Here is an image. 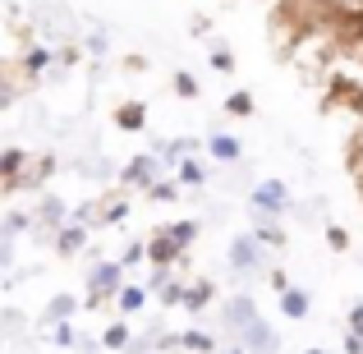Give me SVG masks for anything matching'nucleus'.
Listing matches in <instances>:
<instances>
[{"label": "nucleus", "instance_id": "obj_1", "mask_svg": "<svg viewBox=\"0 0 363 354\" xmlns=\"http://www.w3.org/2000/svg\"><path fill=\"white\" fill-rule=\"evenodd\" d=\"M28 28H33L37 42L60 46V42H79L83 18L74 14L65 0H33V5H28Z\"/></svg>", "mask_w": 363, "mask_h": 354}, {"label": "nucleus", "instance_id": "obj_2", "mask_svg": "<svg viewBox=\"0 0 363 354\" xmlns=\"http://www.w3.org/2000/svg\"><path fill=\"white\" fill-rule=\"evenodd\" d=\"M308 23H327L340 33V42L363 33V0H294Z\"/></svg>", "mask_w": 363, "mask_h": 354}, {"label": "nucleus", "instance_id": "obj_3", "mask_svg": "<svg viewBox=\"0 0 363 354\" xmlns=\"http://www.w3.org/2000/svg\"><path fill=\"white\" fill-rule=\"evenodd\" d=\"M248 226H257V221H285L290 216V207H294V194H290V184L285 179H257L253 189H248Z\"/></svg>", "mask_w": 363, "mask_h": 354}, {"label": "nucleus", "instance_id": "obj_4", "mask_svg": "<svg viewBox=\"0 0 363 354\" xmlns=\"http://www.w3.org/2000/svg\"><path fill=\"white\" fill-rule=\"evenodd\" d=\"M124 281H129V272L116 262V258H101V262L88 267V276H83V309H101V304H116V294L124 290Z\"/></svg>", "mask_w": 363, "mask_h": 354}, {"label": "nucleus", "instance_id": "obj_5", "mask_svg": "<svg viewBox=\"0 0 363 354\" xmlns=\"http://www.w3.org/2000/svg\"><path fill=\"white\" fill-rule=\"evenodd\" d=\"M225 267H230L240 281H253V276H267V248L253 239V231H240L230 235V244H225Z\"/></svg>", "mask_w": 363, "mask_h": 354}, {"label": "nucleus", "instance_id": "obj_6", "mask_svg": "<svg viewBox=\"0 0 363 354\" xmlns=\"http://www.w3.org/2000/svg\"><path fill=\"white\" fill-rule=\"evenodd\" d=\"M157 179H166L161 161L152 157V152H133L129 161H120V179H116V184L124 189V194H147Z\"/></svg>", "mask_w": 363, "mask_h": 354}, {"label": "nucleus", "instance_id": "obj_7", "mask_svg": "<svg viewBox=\"0 0 363 354\" xmlns=\"http://www.w3.org/2000/svg\"><path fill=\"white\" fill-rule=\"evenodd\" d=\"M322 111H350V116L363 120V79H354V74H327Z\"/></svg>", "mask_w": 363, "mask_h": 354}, {"label": "nucleus", "instance_id": "obj_8", "mask_svg": "<svg viewBox=\"0 0 363 354\" xmlns=\"http://www.w3.org/2000/svg\"><path fill=\"white\" fill-rule=\"evenodd\" d=\"M55 170H60V157H55V152H37V157L23 166V175H18L14 194H42V189L55 179Z\"/></svg>", "mask_w": 363, "mask_h": 354}, {"label": "nucleus", "instance_id": "obj_9", "mask_svg": "<svg viewBox=\"0 0 363 354\" xmlns=\"http://www.w3.org/2000/svg\"><path fill=\"white\" fill-rule=\"evenodd\" d=\"M235 345H240L244 354H281V336H276V327L257 313L240 336H235Z\"/></svg>", "mask_w": 363, "mask_h": 354}, {"label": "nucleus", "instance_id": "obj_10", "mask_svg": "<svg viewBox=\"0 0 363 354\" xmlns=\"http://www.w3.org/2000/svg\"><path fill=\"white\" fill-rule=\"evenodd\" d=\"M253 318H257V304H253V294H244V290H240V294H230V299L221 304V331H225L230 341L240 336V331H244Z\"/></svg>", "mask_w": 363, "mask_h": 354}, {"label": "nucleus", "instance_id": "obj_11", "mask_svg": "<svg viewBox=\"0 0 363 354\" xmlns=\"http://www.w3.org/2000/svg\"><path fill=\"white\" fill-rule=\"evenodd\" d=\"M14 65L23 70V79H28V83H42L46 74H51V46L33 37V42H23V51H18V60H14Z\"/></svg>", "mask_w": 363, "mask_h": 354}, {"label": "nucleus", "instance_id": "obj_12", "mask_svg": "<svg viewBox=\"0 0 363 354\" xmlns=\"http://www.w3.org/2000/svg\"><path fill=\"white\" fill-rule=\"evenodd\" d=\"M28 88H33V83L23 79V70H18L14 60H0V116H5L9 106H18V101L28 97Z\"/></svg>", "mask_w": 363, "mask_h": 354}, {"label": "nucleus", "instance_id": "obj_13", "mask_svg": "<svg viewBox=\"0 0 363 354\" xmlns=\"http://www.w3.org/2000/svg\"><path fill=\"white\" fill-rule=\"evenodd\" d=\"M203 148H207V157H212L216 166H240L244 161V143L235 138V133H225V129H212Z\"/></svg>", "mask_w": 363, "mask_h": 354}, {"label": "nucleus", "instance_id": "obj_14", "mask_svg": "<svg viewBox=\"0 0 363 354\" xmlns=\"http://www.w3.org/2000/svg\"><path fill=\"white\" fill-rule=\"evenodd\" d=\"M88 244H92V231H88V226H74V221H65L60 231L51 235V248H55V258H79Z\"/></svg>", "mask_w": 363, "mask_h": 354}, {"label": "nucleus", "instance_id": "obj_15", "mask_svg": "<svg viewBox=\"0 0 363 354\" xmlns=\"http://www.w3.org/2000/svg\"><path fill=\"white\" fill-rule=\"evenodd\" d=\"M111 124H116L120 133H143L147 129V101L138 97H124L116 111H111Z\"/></svg>", "mask_w": 363, "mask_h": 354}, {"label": "nucleus", "instance_id": "obj_16", "mask_svg": "<svg viewBox=\"0 0 363 354\" xmlns=\"http://www.w3.org/2000/svg\"><path fill=\"white\" fill-rule=\"evenodd\" d=\"M179 258H189V253H179L175 239L166 235V226H157V231L147 235V262L152 267H179Z\"/></svg>", "mask_w": 363, "mask_h": 354}, {"label": "nucleus", "instance_id": "obj_17", "mask_svg": "<svg viewBox=\"0 0 363 354\" xmlns=\"http://www.w3.org/2000/svg\"><path fill=\"white\" fill-rule=\"evenodd\" d=\"M83 309V299L79 294H69V290H60V294H51V304L42 309V327H60V322H74V313Z\"/></svg>", "mask_w": 363, "mask_h": 354}, {"label": "nucleus", "instance_id": "obj_18", "mask_svg": "<svg viewBox=\"0 0 363 354\" xmlns=\"http://www.w3.org/2000/svg\"><path fill=\"white\" fill-rule=\"evenodd\" d=\"M28 161H33V152L18 148V143L0 152V189H5V194H14V184H18V175H23Z\"/></svg>", "mask_w": 363, "mask_h": 354}, {"label": "nucleus", "instance_id": "obj_19", "mask_svg": "<svg viewBox=\"0 0 363 354\" xmlns=\"http://www.w3.org/2000/svg\"><path fill=\"white\" fill-rule=\"evenodd\" d=\"M212 294H216L212 276H194V281H184V299H179V309H184V313H203L207 304H212Z\"/></svg>", "mask_w": 363, "mask_h": 354}, {"label": "nucleus", "instance_id": "obj_20", "mask_svg": "<svg viewBox=\"0 0 363 354\" xmlns=\"http://www.w3.org/2000/svg\"><path fill=\"white\" fill-rule=\"evenodd\" d=\"M216 170V166H212ZM212 170H207V161L203 157H184L175 166V184L179 189H203V184H212Z\"/></svg>", "mask_w": 363, "mask_h": 354}, {"label": "nucleus", "instance_id": "obj_21", "mask_svg": "<svg viewBox=\"0 0 363 354\" xmlns=\"http://www.w3.org/2000/svg\"><path fill=\"white\" fill-rule=\"evenodd\" d=\"M276 299H281V313H285L290 322H303V318L313 313V294L303 290V285H290V290H281Z\"/></svg>", "mask_w": 363, "mask_h": 354}, {"label": "nucleus", "instance_id": "obj_22", "mask_svg": "<svg viewBox=\"0 0 363 354\" xmlns=\"http://www.w3.org/2000/svg\"><path fill=\"white\" fill-rule=\"evenodd\" d=\"M175 341H179V350H184V354H221L216 336H212V331H203V327H184V331H175Z\"/></svg>", "mask_w": 363, "mask_h": 354}, {"label": "nucleus", "instance_id": "obj_23", "mask_svg": "<svg viewBox=\"0 0 363 354\" xmlns=\"http://www.w3.org/2000/svg\"><path fill=\"white\" fill-rule=\"evenodd\" d=\"M345 170H350V179H354V189H359V203H363V129H354L345 138Z\"/></svg>", "mask_w": 363, "mask_h": 354}, {"label": "nucleus", "instance_id": "obj_24", "mask_svg": "<svg viewBox=\"0 0 363 354\" xmlns=\"http://www.w3.org/2000/svg\"><path fill=\"white\" fill-rule=\"evenodd\" d=\"M147 299H152V294H147V285L124 281V290L116 294V313H120V318H133V313H143V309H147Z\"/></svg>", "mask_w": 363, "mask_h": 354}, {"label": "nucleus", "instance_id": "obj_25", "mask_svg": "<svg viewBox=\"0 0 363 354\" xmlns=\"http://www.w3.org/2000/svg\"><path fill=\"white\" fill-rule=\"evenodd\" d=\"M166 235L175 239L179 253H189V248H194V239L203 235V221H198V216H179V221H170V226H166Z\"/></svg>", "mask_w": 363, "mask_h": 354}, {"label": "nucleus", "instance_id": "obj_26", "mask_svg": "<svg viewBox=\"0 0 363 354\" xmlns=\"http://www.w3.org/2000/svg\"><path fill=\"white\" fill-rule=\"evenodd\" d=\"M97 203H101V231H106V226H120L124 216H129V207H133L124 189H120V194H106V198H97Z\"/></svg>", "mask_w": 363, "mask_h": 354}, {"label": "nucleus", "instance_id": "obj_27", "mask_svg": "<svg viewBox=\"0 0 363 354\" xmlns=\"http://www.w3.org/2000/svg\"><path fill=\"white\" fill-rule=\"evenodd\" d=\"M101 350H116V354H124V350H129V341H133V327H129V318H116V322H111V327L106 331H101Z\"/></svg>", "mask_w": 363, "mask_h": 354}, {"label": "nucleus", "instance_id": "obj_28", "mask_svg": "<svg viewBox=\"0 0 363 354\" xmlns=\"http://www.w3.org/2000/svg\"><path fill=\"white\" fill-rule=\"evenodd\" d=\"M248 231H253V239L267 248V253L285 248V221H257V226H248Z\"/></svg>", "mask_w": 363, "mask_h": 354}, {"label": "nucleus", "instance_id": "obj_29", "mask_svg": "<svg viewBox=\"0 0 363 354\" xmlns=\"http://www.w3.org/2000/svg\"><path fill=\"white\" fill-rule=\"evenodd\" d=\"M207 65L216 74H235V51L225 46V37H207Z\"/></svg>", "mask_w": 363, "mask_h": 354}, {"label": "nucleus", "instance_id": "obj_30", "mask_svg": "<svg viewBox=\"0 0 363 354\" xmlns=\"http://www.w3.org/2000/svg\"><path fill=\"white\" fill-rule=\"evenodd\" d=\"M69 221L74 226H88V231H101V203L97 198H83V203L69 207Z\"/></svg>", "mask_w": 363, "mask_h": 354}, {"label": "nucleus", "instance_id": "obj_31", "mask_svg": "<svg viewBox=\"0 0 363 354\" xmlns=\"http://www.w3.org/2000/svg\"><path fill=\"white\" fill-rule=\"evenodd\" d=\"M257 111V101H253V92L248 88H235V92H225V116H235V120H248Z\"/></svg>", "mask_w": 363, "mask_h": 354}, {"label": "nucleus", "instance_id": "obj_32", "mask_svg": "<svg viewBox=\"0 0 363 354\" xmlns=\"http://www.w3.org/2000/svg\"><path fill=\"white\" fill-rule=\"evenodd\" d=\"M116 262L124 267V272H133V267H143V262H147V239H129V244L120 248V258H116Z\"/></svg>", "mask_w": 363, "mask_h": 354}, {"label": "nucleus", "instance_id": "obj_33", "mask_svg": "<svg viewBox=\"0 0 363 354\" xmlns=\"http://www.w3.org/2000/svg\"><path fill=\"white\" fill-rule=\"evenodd\" d=\"M170 88H175V97H179V101H194V97H198V74L175 70V74H170Z\"/></svg>", "mask_w": 363, "mask_h": 354}, {"label": "nucleus", "instance_id": "obj_34", "mask_svg": "<svg viewBox=\"0 0 363 354\" xmlns=\"http://www.w3.org/2000/svg\"><path fill=\"white\" fill-rule=\"evenodd\" d=\"M143 198H152V203H179V184H175V175L157 179V184H152V189H147Z\"/></svg>", "mask_w": 363, "mask_h": 354}, {"label": "nucleus", "instance_id": "obj_35", "mask_svg": "<svg viewBox=\"0 0 363 354\" xmlns=\"http://www.w3.org/2000/svg\"><path fill=\"white\" fill-rule=\"evenodd\" d=\"M322 239H327V248H331V253H350V231H345V226L327 221V231H322Z\"/></svg>", "mask_w": 363, "mask_h": 354}, {"label": "nucleus", "instance_id": "obj_36", "mask_svg": "<svg viewBox=\"0 0 363 354\" xmlns=\"http://www.w3.org/2000/svg\"><path fill=\"white\" fill-rule=\"evenodd\" d=\"M51 345H55V350H74V345H79V331H74V322L51 327Z\"/></svg>", "mask_w": 363, "mask_h": 354}, {"label": "nucleus", "instance_id": "obj_37", "mask_svg": "<svg viewBox=\"0 0 363 354\" xmlns=\"http://www.w3.org/2000/svg\"><path fill=\"white\" fill-rule=\"evenodd\" d=\"M157 299H161V304H166V309H179V299H184V281H179V276H175V281H170V285H166V290H161V294H157Z\"/></svg>", "mask_w": 363, "mask_h": 354}, {"label": "nucleus", "instance_id": "obj_38", "mask_svg": "<svg viewBox=\"0 0 363 354\" xmlns=\"http://www.w3.org/2000/svg\"><path fill=\"white\" fill-rule=\"evenodd\" d=\"M345 331H350V336H363V299L350 304V313H345Z\"/></svg>", "mask_w": 363, "mask_h": 354}, {"label": "nucleus", "instance_id": "obj_39", "mask_svg": "<svg viewBox=\"0 0 363 354\" xmlns=\"http://www.w3.org/2000/svg\"><path fill=\"white\" fill-rule=\"evenodd\" d=\"M189 33H194V37H203V42H207V37H216V23H212L207 14H194V23H189Z\"/></svg>", "mask_w": 363, "mask_h": 354}, {"label": "nucleus", "instance_id": "obj_40", "mask_svg": "<svg viewBox=\"0 0 363 354\" xmlns=\"http://www.w3.org/2000/svg\"><path fill=\"white\" fill-rule=\"evenodd\" d=\"M267 285H272V290H276V294H281V290H290V285H294V281H290V276H285V272H281V267H267Z\"/></svg>", "mask_w": 363, "mask_h": 354}, {"label": "nucleus", "instance_id": "obj_41", "mask_svg": "<svg viewBox=\"0 0 363 354\" xmlns=\"http://www.w3.org/2000/svg\"><path fill=\"white\" fill-rule=\"evenodd\" d=\"M147 55H138V51H133V55H124V70H129V74H143V70H147Z\"/></svg>", "mask_w": 363, "mask_h": 354}, {"label": "nucleus", "instance_id": "obj_42", "mask_svg": "<svg viewBox=\"0 0 363 354\" xmlns=\"http://www.w3.org/2000/svg\"><path fill=\"white\" fill-rule=\"evenodd\" d=\"M74 354H101V341H97V336H79V345H74Z\"/></svg>", "mask_w": 363, "mask_h": 354}, {"label": "nucleus", "instance_id": "obj_43", "mask_svg": "<svg viewBox=\"0 0 363 354\" xmlns=\"http://www.w3.org/2000/svg\"><path fill=\"white\" fill-rule=\"evenodd\" d=\"M345 60H363V33H359V37H350V42H345Z\"/></svg>", "mask_w": 363, "mask_h": 354}, {"label": "nucleus", "instance_id": "obj_44", "mask_svg": "<svg viewBox=\"0 0 363 354\" xmlns=\"http://www.w3.org/2000/svg\"><path fill=\"white\" fill-rule=\"evenodd\" d=\"M345 354H363V336H350L345 331Z\"/></svg>", "mask_w": 363, "mask_h": 354}, {"label": "nucleus", "instance_id": "obj_45", "mask_svg": "<svg viewBox=\"0 0 363 354\" xmlns=\"http://www.w3.org/2000/svg\"><path fill=\"white\" fill-rule=\"evenodd\" d=\"M221 354H244L240 345H235V341H230V345H221Z\"/></svg>", "mask_w": 363, "mask_h": 354}, {"label": "nucleus", "instance_id": "obj_46", "mask_svg": "<svg viewBox=\"0 0 363 354\" xmlns=\"http://www.w3.org/2000/svg\"><path fill=\"white\" fill-rule=\"evenodd\" d=\"M303 354H327V350H318V345H313V350H303Z\"/></svg>", "mask_w": 363, "mask_h": 354}, {"label": "nucleus", "instance_id": "obj_47", "mask_svg": "<svg viewBox=\"0 0 363 354\" xmlns=\"http://www.w3.org/2000/svg\"><path fill=\"white\" fill-rule=\"evenodd\" d=\"M0 350H5V341H0Z\"/></svg>", "mask_w": 363, "mask_h": 354}, {"label": "nucleus", "instance_id": "obj_48", "mask_svg": "<svg viewBox=\"0 0 363 354\" xmlns=\"http://www.w3.org/2000/svg\"><path fill=\"white\" fill-rule=\"evenodd\" d=\"M0 5H5V0H0Z\"/></svg>", "mask_w": 363, "mask_h": 354}]
</instances>
